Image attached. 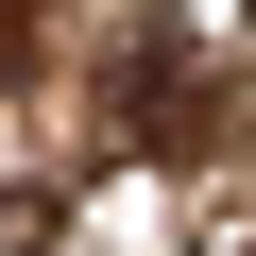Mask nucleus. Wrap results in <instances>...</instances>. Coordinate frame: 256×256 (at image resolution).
<instances>
[{
  "mask_svg": "<svg viewBox=\"0 0 256 256\" xmlns=\"http://www.w3.org/2000/svg\"><path fill=\"white\" fill-rule=\"evenodd\" d=\"M120 137L188 154L205 137V86H188V34H120Z\"/></svg>",
  "mask_w": 256,
  "mask_h": 256,
  "instance_id": "nucleus-1",
  "label": "nucleus"
},
{
  "mask_svg": "<svg viewBox=\"0 0 256 256\" xmlns=\"http://www.w3.org/2000/svg\"><path fill=\"white\" fill-rule=\"evenodd\" d=\"M239 18H256V0H239Z\"/></svg>",
  "mask_w": 256,
  "mask_h": 256,
  "instance_id": "nucleus-3",
  "label": "nucleus"
},
{
  "mask_svg": "<svg viewBox=\"0 0 256 256\" xmlns=\"http://www.w3.org/2000/svg\"><path fill=\"white\" fill-rule=\"evenodd\" d=\"M0 52H34V0H0Z\"/></svg>",
  "mask_w": 256,
  "mask_h": 256,
  "instance_id": "nucleus-2",
  "label": "nucleus"
}]
</instances>
